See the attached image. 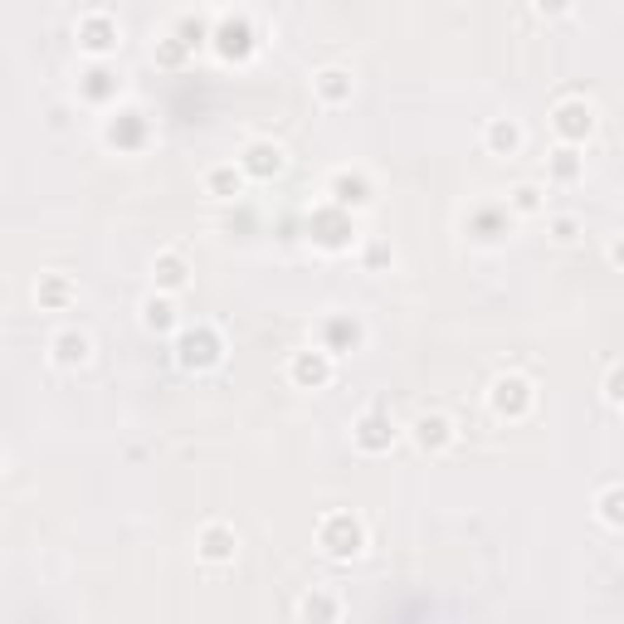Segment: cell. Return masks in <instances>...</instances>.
<instances>
[{"label":"cell","mask_w":624,"mask_h":624,"mask_svg":"<svg viewBox=\"0 0 624 624\" xmlns=\"http://www.w3.org/2000/svg\"><path fill=\"white\" fill-rule=\"evenodd\" d=\"M156 278H161V288H181V283H186V269H181V259H171V254H166V259L156 264Z\"/></svg>","instance_id":"obj_4"},{"label":"cell","mask_w":624,"mask_h":624,"mask_svg":"<svg viewBox=\"0 0 624 624\" xmlns=\"http://www.w3.org/2000/svg\"><path fill=\"white\" fill-rule=\"evenodd\" d=\"M201 556H210V561L234 556V536H229V531H205V536H201Z\"/></svg>","instance_id":"obj_3"},{"label":"cell","mask_w":624,"mask_h":624,"mask_svg":"<svg viewBox=\"0 0 624 624\" xmlns=\"http://www.w3.org/2000/svg\"><path fill=\"white\" fill-rule=\"evenodd\" d=\"M210 186H215V191H239V176H234V171H215Z\"/></svg>","instance_id":"obj_7"},{"label":"cell","mask_w":624,"mask_h":624,"mask_svg":"<svg viewBox=\"0 0 624 624\" xmlns=\"http://www.w3.org/2000/svg\"><path fill=\"white\" fill-rule=\"evenodd\" d=\"M493 142H508V147H513V142H517V127H503V122H498V127H493Z\"/></svg>","instance_id":"obj_8"},{"label":"cell","mask_w":624,"mask_h":624,"mask_svg":"<svg viewBox=\"0 0 624 624\" xmlns=\"http://www.w3.org/2000/svg\"><path fill=\"white\" fill-rule=\"evenodd\" d=\"M429 439L434 444L444 439V419H419V444H429Z\"/></svg>","instance_id":"obj_6"},{"label":"cell","mask_w":624,"mask_h":624,"mask_svg":"<svg viewBox=\"0 0 624 624\" xmlns=\"http://www.w3.org/2000/svg\"><path fill=\"white\" fill-rule=\"evenodd\" d=\"M54 361H59V366H83V361H88V337H83V332H64V337L54 341Z\"/></svg>","instance_id":"obj_1"},{"label":"cell","mask_w":624,"mask_h":624,"mask_svg":"<svg viewBox=\"0 0 624 624\" xmlns=\"http://www.w3.org/2000/svg\"><path fill=\"white\" fill-rule=\"evenodd\" d=\"M147 327H171V308L151 298V303H147Z\"/></svg>","instance_id":"obj_5"},{"label":"cell","mask_w":624,"mask_h":624,"mask_svg":"<svg viewBox=\"0 0 624 624\" xmlns=\"http://www.w3.org/2000/svg\"><path fill=\"white\" fill-rule=\"evenodd\" d=\"M244 166H249V171H259V176H264V171H278V166H283V151L259 142V147H249V161H244Z\"/></svg>","instance_id":"obj_2"}]
</instances>
